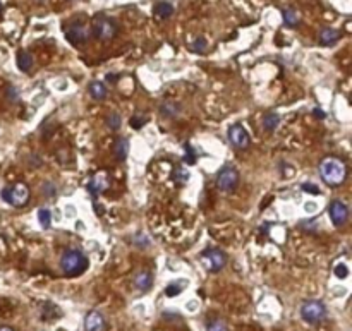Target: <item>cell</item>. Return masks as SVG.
<instances>
[{
    "instance_id": "cell-12",
    "label": "cell",
    "mask_w": 352,
    "mask_h": 331,
    "mask_svg": "<svg viewBox=\"0 0 352 331\" xmlns=\"http://www.w3.org/2000/svg\"><path fill=\"white\" fill-rule=\"evenodd\" d=\"M107 321L98 311H91L84 318V330L86 331H105Z\"/></svg>"
},
{
    "instance_id": "cell-15",
    "label": "cell",
    "mask_w": 352,
    "mask_h": 331,
    "mask_svg": "<svg viewBox=\"0 0 352 331\" xmlns=\"http://www.w3.org/2000/svg\"><path fill=\"white\" fill-rule=\"evenodd\" d=\"M129 155V141L126 137H117L114 143V156L121 162H124Z\"/></svg>"
},
{
    "instance_id": "cell-17",
    "label": "cell",
    "mask_w": 352,
    "mask_h": 331,
    "mask_svg": "<svg viewBox=\"0 0 352 331\" xmlns=\"http://www.w3.org/2000/svg\"><path fill=\"white\" fill-rule=\"evenodd\" d=\"M187 287V280L184 278H179V280H174L172 283H168L165 287V295L167 297H177L184 292V288Z\"/></svg>"
},
{
    "instance_id": "cell-33",
    "label": "cell",
    "mask_w": 352,
    "mask_h": 331,
    "mask_svg": "<svg viewBox=\"0 0 352 331\" xmlns=\"http://www.w3.org/2000/svg\"><path fill=\"white\" fill-rule=\"evenodd\" d=\"M43 194L47 196V198H54L55 196V185L50 184V182H45L43 184Z\"/></svg>"
},
{
    "instance_id": "cell-24",
    "label": "cell",
    "mask_w": 352,
    "mask_h": 331,
    "mask_svg": "<svg viewBox=\"0 0 352 331\" xmlns=\"http://www.w3.org/2000/svg\"><path fill=\"white\" fill-rule=\"evenodd\" d=\"M207 331H228V326L223 319H211L207 325Z\"/></svg>"
},
{
    "instance_id": "cell-5",
    "label": "cell",
    "mask_w": 352,
    "mask_h": 331,
    "mask_svg": "<svg viewBox=\"0 0 352 331\" xmlns=\"http://www.w3.org/2000/svg\"><path fill=\"white\" fill-rule=\"evenodd\" d=\"M201 265L205 266V270L210 273H218L222 271L227 265V258L220 249H207L203 254L200 256Z\"/></svg>"
},
{
    "instance_id": "cell-19",
    "label": "cell",
    "mask_w": 352,
    "mask_h": 331,
    "mask_svg": "<svg viewBox=\"0 0 352 331\" xmlns=\"http://www.w3.org/2000/svg\"><path fill=\"white\" fill-rule=\"evenodd\" d=\"M17 67H19L22 72H29L31 67H33L31 54H28V52H24V50L17 52Z\"/></svg>"
},
{
    "instance_id": "cell-36",
    "label": "cell",
    "mask_w": 352,
    "mask_h": 331,
    "mask_svg": "<svg viewBox=\"0 0 352 331\" xmlns=\"http://www.w3.org/2000/svg\"><path fill=\"white\" fill-rule=\"evenodd\" d=\"M306 210H308L309 211V213H311V210H316V204H306Z\"/></svg>"
},
{
    "instance_id": "cell-26",
    "label": "cell",
    "mask_w": 352,
    "mask_h": 331,
    "mask_svg": "<svg viewBox=\"0 0 352 331\" xmlns=\"http://www.w3.org/2000/svg\"><path fill=\"white\" fill-rule=\"evenodd\" d=\"M38 220L42 223L43 228H48L52 223V211L47 210V208H42V210L38 211Z\"/></svg>"
},
{
    "instance_id": "cell-8",
    "label": "cell",
    "mask_w": 352,
    "mask_h": 331,
    "mask_svg": "<svg viewBox=\"0 0 352 331\" xmlns=\"http://www.w3.org/2000/svg\"><path fill=\"white\" fill-rule=\"evenodd\" d=\"M228 141H230L232 146L237 148V150H246V148H249V144H251L249 134L241 124H235L228 129Z\"/></svg>"
},
{
    "instance_id": "cell-29",
    "label": "cell",
    "mask_w": 352,
    "mask_h": 331,
    "mask_svg": "<svg viewBox=\"0 0 352 331\" xmlns=\"http://www.w3.org/2000/svg\"><path fill=\"white\" fill-rule=\"evenodd\" d=\"M146 122H148V118L144 117V115H141V113H138V115H134L133 118H131V127L133 129H141L143 127V125L146 124Z\"/></svg>"
},
{
    "instance_id": "cell-4",
    "label": "cell",
    "mask_w": 352,
    "mask_h": 331,
    "mask_svg": "<svg viewBox=\"0 0 352 331\" xmlns=\"http://www.w3.org/2000/svg\"><path fill=\"white\" fill-rule=\"evenodd\" d=\"M327 314V306L321 300H306L301 307V318L309 325H320L321 321H325Z\"/></svg>"
},
{
    "instance_id": "cell-32",
    "label": "cell",
    "mask_w": 352,
    "mask_h": 331,
    "mask_svg": "<svg viewBox=\"0 0 352 331\" xmlns=\"http://www.w3.org/2000/svg\"><path fill=\"white\" fill-rule=\"evenodd\" d=\"M133 244L138 245V247H148V245H149V239H148V235H146V233H138V235L133 239Z\"/></svg>"
},
{
    "instance_id": "cell-35",
    "label": "cell",
    "mask_w": 352,
    "mask_h": 331,
    "mask_svg": "<svg viewBox=\"0 0 352 331\" xmlns=\"http://www.w3.org/2000/svg\"><path fill=\"white\" fill-rule=\"evenodd\" d=\"M313 113H314V117H316V118H321V120H323V118H327V111H323L321 109H314Z\"/></svg>"
},
{
    "instance_id": "cell-31",
    "label": "cell",
    "mask_w": 352,
    "mask_h": 331,
    "mask_svg": "<svg viewBox=\"0 0 352 331\" xmlns=\"http://www.w3.org/2000/svg\"><path fill=\"white\" fill-rule=\"evenodd\" d=\"M184 163H187V165H194V163H196V153H194V150H193V146H191V144H186Z\"/></svg>"
},
{
    "instance_id": "cell-21",
    "label": "cell",
    "mask_w": 352,
    "mask_h": 331,
    "mask_svg": "<svg viewBox=\"0 0 352 331\" xmlns=\"http://www.w3.org/2000/svg\"><path fill=\"white\" fill-rule=\"evenodd\" d=\"M282 16H283V22H285V26H289V28H295V26L299 24V21H301V17H299L297 10L290 9V7L283 9Z\"/></svg>"
},
{
    "instance_id": "cell-7",
    "label": "cell",
    "mask_w": 352,
    "mask_h": 331,
    "mask_svg": "<svg viewBox=\"0 0 352 331\" xmlns=\"http://www.w3.org/2000/svg\"><path fill=\"white\" fill-rule=\"evenodd\" d=\"M216 185L220 191L223 192H232L239 185V173L234 166H225L218 172L216 175Z\"/></svg>"
},
{
    "instance_id": "cell-38",
    "label": "cell",
    "mask_w": 352,
    "mask_h": 331,
    "mask_svg": "<svg viewBox=\"0 0 352 331\" xmlns=\"http://www.w3.org/2000/svg\"><path fill=\"white\" fill-rule=\"evenodd\" d=\"M2 12H3V5H2V2H0V16H2Z\"/></svg>"
},
{
    "instance_id": "cell-20",
    "label": "cell",
    "mask_w": 352,
    "mask_h": 331,
    "mask_svg": "<svg viewBox=\"0 0 352 331\" xmlns=\"http://www.w3.org/2000/svg\"><path fill=\"white\" fill-rule=\"evenodd\" d=\"M42 316H43L45 321H54V319L61 318L62 312L57 306H55V304H45L43 311H42Z\"/></svg>"
},
{
    "instance_id": "cell-13",
    "label": "cell",
    "mask_w": 352,
    "mask_h": 331,
    "mask_svg": "<svg viewBox=\"0 0 352 331\" xmlns=\"http://www.w3.org/2000/svg\"><path fill=\"white\" fill-rule=\"evenodd\" d=\"M134 287L140 290V292H148L153 287V275L149 271H140L134 276Z\"/></svg>"
},
{
    "instance_id": "cell-34",
    "label": "cell",
    "mask_w": 352,
    "mask_h": 331,
    "mask_svg": "<svg viewBox=\"0 0 352 331\" xmlns=\"http://www.w3.org/2000/svg\"><path fill=\"white\" fill-rule=\"evenodd\" d=\"M302 191L311 192V194H320V187H318V185H314V184H309V182L302 184Z\"/></svg>"
},
{
    "instance_id": "cell-22",
    "label": "cell",
    "mask_w": 352,
    "mask_h": 331,
    "mask_svg": "<svg viewBox=\"0 0 352 331\" xmlns=\"http://www.w3.org/2000/svg\"><path fill=\"white\" fill-rule=\"evenodd\" d=\"M280 124V117L277 113H267L265 115V118H263V127L267 129L268 132H272V131H275L277 129V125Z\"/></svg>"
},
{
    "instance_id": "cell-27",
    "label": "cell",
    "mask_w": 352,
    "mask_h": 331,
    "mask_svg": "<svg viewBox=\"0 0 352 331\" xmlns=\"http://www.w3.org/2000/svg\"><path fill=\"white\" fill-rule=\"evenodd\" d=\"M121 124H122V120H121V115L119 113H110L107 117V125H108V129H112V131H119V129H121Z\"/></svg>"
},
{
    "instance_id": "cell-25",
    "label": "cell",
    "mask_w": 352,
    "mask_h": 331,
    "mask_svg": "<svg viewBox=\"0 0 352 331\" xmlns=\"http://www.w3.org/2000/svg\"><path fill=\"white\" fill-rule=\"evenodd\" d=\"M207 48H208L207 40L201 38V36H198V38L194 40L193 43H191V50L196 52V54H205V52H207Z\"/></svg>"
},
{
    "instance_id": "cell-28",
    "label": "cell",
    "mask_w": 352,
    "mask_h": 331,
    "mask_svg": "<svg viewBox=\"0 0 352 331\" xmlns=\"http://www.w3.org/2000/svg\"><path fill=\"white\" fill-rule=\"evenodd\" d=\"M333 275H335L339 280H346V278L349 276V268L344 265V263H339V265H335V268H333Z\"/></svg>"
},
{
    "instance_id": "cell-9",
    "label": "cell",
    "mask_w": 352,
    "mask_h": 331,
    "mask_svg": "<svg viewBox=\"0 0 352 331\" xmlns=\"http://www.w3.org/2000/svg\"><path fill=\"white\" fill-rule=\"evenodd\" d=\"M66 36L72 45L86 43L89 38V29L86 28L83 22H72L66 28Z\"/></svg>"
},
{
    "instance_id": "cell-2",
    "label": "cell",
    "mask_w": 352,
    "mask_h": 331,
    "mask_svg": "<svg viewBox=\"0 0 352 331\" xmlns=\"http://www.w3.org/2000/svg\"><path fill=\"white\" fill-rule=\"evenodd\" d=\"M61 268L64 275H67V276H79L88 268V258L79 249H69L62 254Z\"/></svg>"
},
{
    "instance_id": "cell-16",
    "label": "cell",
    "mask_w": 352,
    "mask_h": 331,
    "mask_svg": "<svg viewBox=\"0 0 352 331\" xmlns=\"http://www.w3.org/2000/svg\"><path fill=\"white\" fill-rule=\"evenodd\" d=\"M89 95L93 96L95 100H105L108 96V88L107 84L102 83V81H93L91 84H89Z\"/></svg>"
},
{
    "instance_id": "cell-1",
    "label": "cell",
    "mask_w": 352,
    "mask_h": 331,
    "mask_svg": "<svg viewBox=\"0 0 352 331\" xmlns=\"http://www.w3.org/2000/svg\"><path fill=\"white\" fill-rule=\"evenodd\" d=\"M320 177L325 180V184L332 185V187L344 184L347 177L346 163L339 158H325L320 163Z\"/></svg>"
},
{
    "instance_id": "cell-10",
    "label": "cell",
    "mask_w": 352,
    "mask_h": 331,
    "mask_svg": "<svg viewBox=\"0 0 352 331\" xmlns=\"http://www.w3.org/2000/svg\"><path fill=\"white\" fill-rule=\"evenodd\" d=\"M108 187H110V175H108V172H105V170L96 172L95 175L91 177L89 184H88V189H89V192H91L93 196L102 194V192L107 191Z\"/></svg>"
},
{
    "instance_id": "cell-6",
    "label": "cell",
    "mask_w": 352,
    "mask_h": 331,
    "mask_svg": "<svg viewBox=\"0 0 352 331\" xmlns=\"http://www.w3.org/2000/svg\"><path fill=\"white\" fill-rule=\"evenodd\" d=\"M91 31H93V36L98 38L100 42H108V40L114 38L115 33H117V26H115V22L112 21L110 17L98 16L93 21Z\"/></svg>"
},
{
    "instance_id": "cell-14",
    "label": "cell",
    "mask_w": 352,
    "mask_h": 331,
    "mask_svg": "<svg viewBox=\"0 0 352 331\" xmlns=\"http://www.w3.org/2000/svg\"><path fill=\"white\" fill-rule=\"evenodd\" d=\"M320 43L323 45V47H332V45H335L339 42L340 38V33L337 31V29H332V28H325L320 31Z\"/></svg>"
},
{
    "instance_id": "cell-3",
    "label": "cell",
    "mask_w": 352,
    "mask_h": 331,
    "mask_svg": "<svg viewBox=\"0 0 352 331\" xmlns=\"http://www.w3.org/2000/svg\"><path fill=\"white\" fill-rule=\"evenodd\" d=\"M0 196H2V199L5 201V203H9L10 206L21 208V206H26V204H28L31 192H29L28 185L22 184V182H17V184L10 185V187H3L2 192H0Z\"/></svg>"
},
{
    "instance_id": "cell-39",
    "label": "cell",
    "mask_w": 352,
    "mask_h": 331,
    "mask_svg": "<svg viewBox=\"0 0 352 331\" xmlns=\"http://www.w3.org/2000/svg\"><path fill=\"white\" fill-rule=\"evenodd\" d=\"M35 2H38V3H42V2H43V0H35Z\"/></svg>"
},
{
    "instance_id": "cell-18",
    "label": "cell",
    "mask_w": 352,
    "mask_h": 331,
    "mask_svg": "<svg viewBox=\"0 0 352 331\" xmlns=\"http://www.w3.org/2000/svg\"><path fill=\"white\" fill-rule=\"evenodd\" d=\"M153 12H155V16L158 19H168V17L174 16V5L168 2H158L155 5V9H153Z\"/></svg>"
},
{
    "instance_id": "cell-11",
    "label": "cell",
    "mask_w": 352,
    "mask_h": 331,
    "mask_svg": "<svg viewBox=\"0 0 352 331\" xmlns=\"http://www.w3.org/2000/svg\"><path fill=\"white\" fill-rule=\"evenodd\" d=\"M328 211H330V218H332L333 225H337V226H342L344 223L347 221V218H349V210H347V206L342 203V201H333Z\"/></svg>"
},
{
    "instance_id": "cell-37",
    "label": "cell",
    "mask_w": 352,
    "mask_h": 331,
    "mask_svg": "<svg viewBox=\"0 0 352 331\" xmlns=\"http://www.w3.org/2000/svg\"><path fill=\"white\" fill-rule=\"evenodd\" d=\"M0 331H14L10 326H0Z\"/></svg>"
},
{
    "instance_id": "cell-30",
    "label": "cell",
    "mask_w": 352,
    "mask_h": 331,
    "mask_svg": "<svg viewBox=\"0 0 352 331\" xmlns=\"http://www.w3.org/2000/svg\"><path fill=\"white\" fill-rule=\"evenodd\" d=\"M174 178H175V182H179V184H186L187 180H189V172L184 168H177L175 170V173H174Z\"/></svg>"
},
{
    "instance_id": "cell-23",
    "label": "cell",
    "mask_w": 352,
    "mask_h": 331,
    "mask_svg": "<svg viewBox=\"0 0 352 331\" xmlns=\"http://www.w3.org/2000/svg\"><path fill=\"white\" fill-rule=\"evenodd\" d=\"M160 111H162L165 117H175L179 111V105H175L174 102H165L162 107H160Z\"/></svg>"
}]
</instances>
